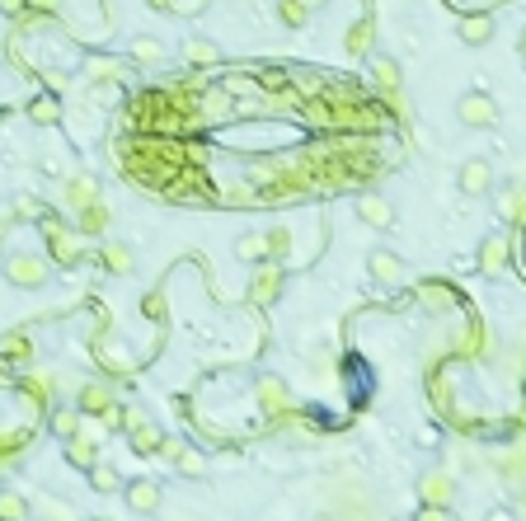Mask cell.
I'll use <instances>...</instances> for the list:
<instances>
[{
  "label": "cell",
  "instance_id": "cell-1",
  "mask_svg": "<svg viewBox=\"0 0 526 521\" xmlns=\"http://www.w3.org/2000/svg\"><path fill=\"white\" fill-rule=\"evenodd\" d=\"M76 409L85 418H99L104 428H123V404L113 399V381H109V376H90V381H80Z\"/></svg>",
  "mask_w": 526,
  "mask_h": 521
},
{
  "label": "cell",
  "instance_id": "cell-2",
  "mask_svg": "<svg viewBox=\"0 0 526 521\" xmlns=\"http://www.w3.org/2000/svg\"><path fill=\"white\" fill-rule=\"evenodd\" d=\"M367 76H372V85H376V99L390 104L395 113H404V71H400V62L386 57V52H372V57H367Z\"/></svg>",
  "mask_w": 526,
  "mask_h": 521
},
{
  "label": "cell",
  "instance_id": "cell-3",
  "mask_svg": "<svg viewBox=\"0 0 526 521\" xmlns=\"http://www.w3.org/2000/svg\"><path fill=\"white\" fill-rule=\"evenodd\" d=\"M47 277H52V263H47L43 254H10V259H5V282H10V287L38 292V287H47Z\"/></svg>",
  "mask_w": 526,
  "mask_h": 521
},
{
  "label": "cell",
  "instance_id": "cell-4",
  "mask_svg": "<svg viewBox=\"0 0 526 521\" xmlns=\"http://www.w3.org/2000/svg\"><path fill=\"white\" fill-rule=\"evenodd\" d=\"M123 428H127V442H132L137 456H160V446H165V428H160V423H151L141 409H127L123 404Z\"/></svg>",
  "mask_w": 526,
  "mask_h": 521
},
{
  "label": "cell",
  "instance_id": "cell-5",
  "mask_svg": "<svg viewBox=\"0 0 526 521\" xmlns=\"http://www.w3.org/2000/svg\"><path fill=\"white\" fill-rule=\"evenodd\" d=\"M456 123L470 127V132H489V127L498 123V104H494V94H484V90L461 94V104H456Z\"/></svg>",
  "mask_w": 526,
  "mask_h": 521
},
{
  "label": "cell",
  "instance_id": "cell-6",
  "mask_svg": "<svg viewBox=\"0 0 526 521\" xmlns=\"http://www.w3.org/2000/svg\"><path fill=\"white\" fill-rule=\"evenodd\" d=\"M418 503L423 507H451L456 503V475L433 465V470H423L418 475Z\"/></svg>",
  "mask_w": 526,
  "mask_h": 521
},
{
  "label": "cell",
  "instance_id": "cell-7",
  "mask_svg": "<svg viewBox=\"0 0 526 521\" xmlns=\"http://www.w3.org/2000/svg\"><path fill=\"white\" fill-rule=\"evenodd\" d=\"M282 287H287L282 263L263 259V268H254V277H249V301H254V306H273V301L282 296Z\"/></svg>",
  "mask_w": 526,
  "mask_h": 521
},
{
  "label": "cell",
  "instance_id": "cell-8",
  "mask_svg": "<svg viewBox=\"0 0 526 521\" xmlns=\"http://www.w3.org/2000/svg\"><path fill=\"white\" fill-rule=\"evenodd\" d=\"M43 235H47V254H52L57 263H80V230L76 226L43 221Z\"/></svg>",
  "mask_w": 526,
  "mask_h": 521
},
{
  "label": "cell",
  "instance_id": "cell-9",
  "mask_svg": "<svg viewBox=\"0 0 526 521\" xmlns=\"http://www.w3.org/2000/svg\"><path fill=\"white\" fill-rule=\"evenodd\" d=\"M508 259H512V240L503 235V230H494V235H484L480 240V254H475V268L489 277L508 273Z\"/></svg>",
  "mask_w": 526,
  "mask_h": 521
},
{
  "label": "cell",
  "instance_id": "cell-10",
  "mask_svg": "<svg viewBox=\"0 0 526 521\" xmlns=\"http://www.w3.org/2000/svg\"><path fill=\"white\" fill-rule=\"evenodd\" d=\"M456 184H461L465 198H484V193L494 188V165H489L484 155H470L461 165V174H456Z\"/></svg>",
  "mask_w": 526,
  "mask_h": 521
},
{
  "label": "cell",
  "instance_id": "cell-11",
  "mask_svg": "<svg viewBox=\"0 0 526 521\" xmlns=\"http://www.w3.org/2000/svg\"><path fill=\"white\" fill-rule=\"evenodd\" d=\"M254 399H259V409L268 418H287V414H292V390H287V381H278V376H263L259 390H254Z\"/></svg>",
  "mask_w": 526,
  "mask_h": 521
},
{
  "label": "cell",
  "instance_id": "cell-12",
  "mask_svg": "<svg viewBox=\"0 0 526 521\" xmlns=\"http://www.w3.org/2000/svg\"><path fill=\"white\" fill-rule=\"evenodd\" d=\"M160 456L174 460V470H179V475H193V479L207 475V456H202V451H198L193 442H174V437H165Z\"/></svg>",
  "mask_w": 526,
  "mask_h": 521
},
{
  "label": "cell",
  "instance_id": "cell-13",
  "mask_svg": "<svg viewBox=\"0 0 526 521\" xmlns=\"http://www.w3.org/2000/svg\"><path fill=\"white\" fill-rule=\"evenodd\" d=\"M123 493H127V507L141 512V517L160 512V503H165V489H160L155 479H132V484H123Z\"/></svg>",
  "mask_w": 526,
  "mask_h": 521
},
{
  "label": "cell",
  "instance_id": "cell-14",
  "mask_svg": "<svg viewBox=\"0 0 526 521\" xmlns=\"http://www.w3.org/2000/svg\"><path fill=\"white\" fill-rule=\"evenodd\" d=\"M357 221L372 230H390L395 226V207H390V198H381V193H362V198H357Z\"/></svg>",
  "mask_w": 526,
  "mask_h": 521
},
{
  "label": "cell",
  "instance_id": "cell-15",
  "mask_svg": "<svg viewBox=\"0 0 526 521\" xmlns=\"http://www.w3.org/2000/svg\"><path fill=\"white\" fill-rule=\"evenodd\" d=\"M367 268H372V277L381 282V287H404V259L395 254V249H372Z\"/></svg>",
  "mask_w": 526,
  "mask_h": 521
},
{
  "label": "cell",
  "instance_id": "cell-16",
  "mask_svg": "<svg viewBox=\"0 0 526 521\" xmlns=\"http://www.w3.org/2000/svg\"><path fill=\"white\" fill-rule=\"evenodd\" d=\"M62 202L76 212V207H90V202H99V179L94 174H71L62 188Z\"/></svg>",
  "mask_w": 526,
  "mask_h": 521
},
{
  "label": "cell",
  "instance_id": "cell-17",
  "mask_svg": "<svg viewBox=\"0 0 526 521\" xmlns=\"http://www.w3.org/2000/svg\"><path fill=\"white\" fill-rule=\"evenodd\" d=\"M66 460H71L76 470H85V475H90L94 465H99V442H94V432H85V428H80L76 437L66 442Z\"/></svg>",
  "mask_w": 526,
  "mask_h": 521
},
{
  "label": "cell",
  "instance_id": "cell-18",
  "mask_svg": "<svg viewBox=\"0 0 526 521\" xmlns=\"http://www.w3.org/2000/svg\"><path fill=\"white\" fill-rule=\"evenodd\" d=\"M428 399H433L437 418H451V414H456V381H451L447 371H433V381H428Z\"/></svg>",
  "mask_w": 526,
  "mask_h": 521
},
{
  "label": "cell",
  "instance_id": "cell-19",
  "mask_svg": "<svg viewBox=\"0 0 526 521\" xmlns=\"http://www.w3.org/2000/svg\"><path fill=\"white\" fill-rule=\"evenodd\" d=\"M47 428H52V437H62V442H71L80 428H85V414H80L76 404H57L52 414H47Z\"/></svg>",
  "mask_w": 526,
  "mask_h": 521
},
{
  "label": "cell",
  "instance_id": "cell-20",
  "mask_svg": "<svg viewBox=\"0 0 526 521\" xmlns=\"http://www.w3.org/2000/svg\"><path fill=\"white\" fill-rule=\"evenodd\" d=\"M113 226V212L104 207V198L90 202V207H76V230L80 235H104Z\"/></svg>",
  "mask_w": 526,
  "mask_h": 521
},
{
  "label": "cell",
  "instance_id": "cell-21",
  "mask_svg": "<svg viewBox=\"0 0 526 521\" xmlns=\"http://www.w3.org/2000/svg\"><path fill=\"white\" fill-rule=\"evenodd\" d=\"M498 212H503V221H508V226H522L526 230V188L522 184L503 188V193H498Z\"/></svg>",
  "mask_w": 526,
  "mask_h": 521
},
{
  "label": "cell",
  "instance_id": "cell-22",
  "mask_svg": "<svg viewBox=\"0 0 526 521\" xmlns=\"http://www.w3.org/2000/svg\"><path fill=\"white\" fill-rule=\"evenodd\" d=\"M94 353H99V362H104V367L113 371V376H118V381H123V376H132V357H127V348L123 343H118V338H99V343H94Z\"/></svg>",
  "mask_w": 526,
  "mask_h": 521
},
{
  "label": "cell",
  "instance_id": "cell-23",
  "mask_svg": "<svg viewBox=\"0 0 526 521\" xmlns=\"http://www.w3.org/2000/svg\"><path fill=\"white\" fill-rule=\"evenodd\" d=\"M99 259H104V268H109V273H118V277L137 273V254H132V245H123V240H109Z\"/></svg>",
  "mask_w": 526,
  "mask_h": 521
},
{
  "label": "cell",
  "instance_id": "cell-24",
  "mask_svg": "<svg viewBox=\"0 0 526 521\" xmlns=\"http://www.w3.org/2000/svg\"><path fill=\"white\" fill-rule=\"evenodd\" d=\"M461 43L465 47L494 43V15H465L461 19Z\"/></svg>",
  "mask_w": 526,
  "mask_h": 521
},
{
  "label": "cell",
  "instance_id": "cell-25",
  "mask_svg": "<svg viewBox=\"0 0 526 521\" xmlns=\"http://www.w3.org/2000/svg\"><path fill=\"white\" fill-rule=\"evenodd\" d=\"M235 259L240 263H263L268 259V230H245L235 240Z\"/></svg>",
  "mask_w": 526,
  "mask_h": 521
},
{
  "label": "cell",
  "instance_id": "cell-26",
  "mask_svg": "<svg viewBox=\"0 0 526 521\" xmlns=\"http://www.w3.org/2000/svg\"><path fill=\"white\" fill-rule=\"evenodd\" d=\"M0 521H33V503L19 489H0Z\"/></svg>",
  "mask_w": 526,
  "mask_h": 521
},
{
  "label": "cell",
  "instance_id": "cell-27",
  "mask_svg": "<svg viewBox=\"0 0 526 521\" xmlns=\"http://www.w3.org/2000/svg\"><path fill=\"white\" fill-rule=\"evenodd\" d=\"M348 52H353V57H372L376 52V24L372 19H357L353 29H348Z\"/></svg>",
  "mask_w": 526,
  "mask_h": 521
},
{
  "label": "cell",
  "instance_id": "cell-28",
  "mask_svg": "<svg viewBox=\"0 0 526 521\" xmlns=\"http://www.w3.org/2000/svg\"><path fill=\"white\" fill-rule=\"evenodd\" d=\"M184 62L188 66H217L221 62V47L212 38H188L184 43Z\"/></svg>",
  "mask_w": 526,
  "mask_h": 521
},
{
  "label": "cell",
  "instance_id": "cell-29",
  "mask_svg": "<svg viewBox=\"0 0 526 521\" xmlns=\"http://www.w3.org/2000/svg\"><path fill=\"white\" fill-rule=\"evenodd\" d=\"M24 446H29V432H24V428H5V432H0V470H5V465H15V460L24 456Z\"/></svg>",
  "mask_w": 526,
  "mask_h": 521
},
{
  "label": "cell",
  "instance_id": "cell-30",
  "mask_svg": "<svg viewBox=\"0 0 526 521\" xmlns=\"http://www.w3.org/2000/svg\"><path fill=\"white\" fill-rule=\"evenodd\" d=\"M489 353H494V334H489L484 324H475V329L465 334V343H461V357H475V362H484Z\"/></svg>",
  "mask_w": 526,
  "mask_h": 521
},
{
  "label": "cell",
  "instance_id": "cell-31",
  "mask_svg": "<svg viewBox=\"0 0 526 521\" xmlns=\"http://www.w3.org/2000/svg\"><path fill=\"white\" fill-rule=\"evenodd\" d=\"M132 62L137 66H160L165 62V43H160V38H132Z\"/></svg>",
  "mask_w": 526,
  "mask_h": 521
},
{
  "label": "cell",
  "instance_id": "cell-32",
  "mask_svg": "<svg viewBox=\"0 0 526 521\" xmlns=\"http://www.w3.org/2000/svg\"><path fill=\"white\" fill-rule=\"evenodd\" d=\"M292 245H296V235L287 226H273L268 230V259L273 263H287L292 259Z\"/></svg>",
  "mask_w": 526,
  "mask_h": 521
},
{
  "label": "cell",
  "instance_id": "cell-33",
  "mask_svg": "<svg viewBox=\"0 0 526 521\" xmlns=\"http://www.w3.org/2000/svg\"><path fill=\"white\" fill-rule=\"evenodd\" d=\"M418 296H423V306H428V310H447V306H456V292H447L442 282H423V287H418Z\"/></svg>",
  "mask_w": 526,
  "mask_h": 521
},
{
  "label": "cell",
  "instance_id": "cell-34",
  "mask_svg": "<svg viewBox=\"0 0 526 521\" xmlns=\"http://www.w3.org/2000/svg\"><path fill=\"white\" fill-rule=\"evenodd\" d=\"M90 489L94 493H113V489H123V479H118V470H113V465H104V460H99V465L90 470Z\"/></svg>",
  "mask_w": 526,
  "mask_h": 521
},
{
  "label": "cell",
  "instance_id": "cell-35",
  "mask_svg": "<svg viewBox=\"0 0 526 521\" xmlns=\"http://www.w3.org/2000/svg\"><path fill=\"white\" fill-rule=\"evenodd\" d=\"M278 15H282L287 29H301V24L310 19V5H306V0H278Z\"/></svg>",
  "mask_w": 526,
  "mask_h": 521
},
{
  "label": "cell",
  "instance_id": "cell-36",
  "mask_svg": "<svg viewBox=\"0 0 526 521\" xmlns=\"http://www.w3.org/2000/svg\"><path fill=\"white\" fill-rule=\"evenodd\" d=\"M57 113H62V108H57V99H47V94L43 99H33V108H29V118L33 123H43V127L57 123Z\"/></svg>",
  "mask_w": 526,
  "mask_h": 521
},
{
  "label": "cell",
  "instance_id": "cell-37",
  "mask_svg": "<svg viewBox=\"0 0 526 521\" xmlns=\"http://www.w3.org/2000/svg\"><path fill=\"white\" fill-rule=\"evenodd\" d=\"M29 353H33V348H29V338H24V334H5V338H0V357H15V362H24Z\"/></svg>",
  "mask_w": 526,
  "mask_h": 521
},
{
  "label": "cell",
  "instance_id": "cell-38",
  "mask_svg": "<svg viewBox=\"0 0 526 521\" xmlns=\"http://www.w3.org/2000/svg\"><path fill=\"white\" fill-rule=\"evenodd\" d=\"M90 80H94V85H118V66L104 62V57H94V62H90Z\"/></svg>",
  "mask_w": 526,
  "mask_h": 521
},
{
  "label": "cell",
  "instance_id": "cell-39",
  "mask_svg": "<svg viewBox=\"0 0 526 521\" xmlns=\"http://www.w3.org/2000/svg\"><path fill=\"white\" fill-rule=\"evenodd\" d=\"M15 216L19 221H43V202L38 198H15Z\"/></svg>",
  "mask_w": 526,
  "mask_h": 521
},
{
  "label": "cell",
  "instance_id": "cell-40",
  "mask_svg": "<svg viewBox=\"0 0 526 521\" xmlns=\"http://www.w3.org/2000/svg\"><path fill=\"white\" fill-rule=\"evenodd\" d=\"M141 315H146V320H165V296L160 292L146 296V301H141Z\"/></svg>",
  "mask_w": 526,
  "mask_h": 521
},
{
  "label": "cell",
  "instance_id": "cell-41",
  "mask_svg": "<svg viewBox=\"0 0 526 521\" xmlns=\"http://www.w3.org/2000/svg\"><path fill=\"white\" fill-rule=\"evenodd\" d=\"M33 15H62V0H29Z\"/></svg>",
  "mask_w": 526,
  "mask_h": 521
},
{
  "label": "cell",
  "instance_id": "cell-42",
  "mask_svg": "<svg viewBox=\"0 0 526 521\" xmlns=\"http://www.w3.org/2000/svg\"><path fill=\"white\" fill-rule=\"evenodd\" d=\"M29 10V0H0V15H10V19H19Z\"/></svg>",
  "mask_w": 526,
  "mask_h": 521
},
{
  "label": "cell",
  "instance_id": "cell-43",
  "mask_svg": "<svg viewBox=\"0 0 526 521\" xmlns=\"http://www.w3.org/2000/svg\"><path fill=\"white\" fill-rule=\"evenodd\" d=\"M418 521H451V507H423Z\"/></svg>",
  "mask_w": 526,
  "mask_h": 521
},
{
  "label": "cell",
  "instance_id": "cell-44",
  "mask_svg": "<svg viewBox=\"0 0 526 521\" xmlns=\"http://www.w3.org/2000/svg\"><path fill=\"white\" fill-rule=\"evenodd\" d=\"M484 521H512L508 507H494V512H484Z\"/></svg>",
  "mask_w": 526,
  "mask_h": 521
},
{
  "label": "cell",
  "instance_id": "cell-45",
  "mask_svg": "<svg viewBox=\"0 0 526 521\" xmlns=\"http://www.w3.org/2000/svg\"><path fill=\"white\" fill-rule=\"evenodd\" d=\"M517 52H522V57H526V29H522V38H517Z\"/></svg>",
  "mask_w": 526,
  "mask_h": 521
},
{
  "label": "cell",
  "instance_id": "cell-46",
  "mask_svg": "<svg viewBox=\"0 0 526 521\" xmlns=\"http://www.w3.org/2000/svg\"><path fill=\"white\" fill-rule=\"evenodd\" d=\"M0 240H5V230H0Z\"/></svg>",
  "mask_w": 526,
  "mask_h": 521
}]
</instances>
